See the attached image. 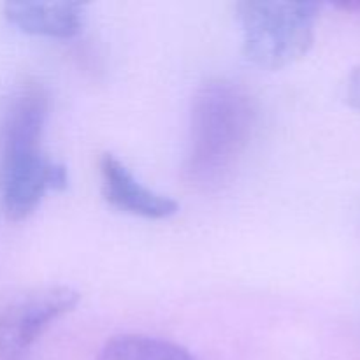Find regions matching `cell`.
Listing matches in <instances>:
<instances>
[{"label": "cell", "mask_w": 360, "mask_h": 360, "mask_svg": "<svg viewBox=\"0 0 360 360\" xmlns=\"http://www.w3.org/2000/svg\"><path fill=\"white\" fill-rule=\"evenodd\" d=\"M49 97L35 81L21 84L0 115V207L9 220L30 217L48 192L67 186V169L42 150Z\"/></svg>", "instance_id": "1"}, {"label": "cell", "mask_w": 360, "mask_h": 360, "mask_svg": "<svg viewBox=\"0 0 360 360\" xmlns=\"http://www.w3.org/2000/svg\"><path fill=\"white\" fill-rule=\"evenodd\" d=\"M257 125V104L250 91L225 77L199 88L192 105L185 178L200 188L218 186L248 148Z\"/></svg>", "instance_id": "2"}, {"label": "cell", "mask_w": 360, "mask_h": 360, "mask_svg": "<svg viewBox=\"0 0 360 360\" xmlns=\"http://www.w3.org/2000/svg\"><path fill=\"white\" fill-rule=\"evenodd\" d=\"M238 20L246 58L262 69H283L315 42L320 6L315 2H239Z\"/></svg>", "instance_id": "3"}, {"label": "cell", "mask_w": 360, "mask_h": 360, "mask_svg": "<svg viewBox=\"0 0 360 360\" xmlns=\"http://www.w3.org/2000/svg\"><path fill=\"white\" fill-rule=\"evenodd\" d=\"M79 292L70 287H44L25 292L0 306V354H18L30 347L46 329L72 311Z\"/></svg>", "instance_id": "4"}, {"label": "cell", "mask_w": 360, "mask_h": 360, "mask_svg": "<svg viewBox=\"0 0 360 360\" xmlns=\"http://www.w3.org/2000/svg\"><path fill=\"white\" fill-rule=\"evenodd\" d=\"M102 193L116 210L148 220H165L178 213L179 204L174 199L153 192L129 171L122 160L111 153L101 158Z\"/></svg>", "instance_id": "5"}, {"label": "cell", "mask_w": 360, "mask_h": 360, "mask_svg": "<svg viewBox=\"0 0 360 360\" xmlns=\"http://www.w3.org/2000/svg\"><path fill=\"white\" fill-rule=\"evenodd\" d=\"M86 6L79 2H7V21L35 37L72 39L83 30Z\"/></svg>", "instance_id": "6"}, {"label": "cell", "mask_w": 360, "mask_h": 360, "mask_svg": "<svg viewBox=\"0 0 360 360\" xmlns=\"http://www.w3.org/2000/svg\"><path fill=\"white\" fill-rule=\"evenodd\" d=\"M97 360H195L179 345L143 334L116 336L104 345Z\"/></svg>", "instance_id": "7"}, {"label": "cell", "mask_w": 360, "mask_h": 360, "mask_svg": "<svg viewBox=\"0 0 360 360\" xmlns=\"http://www.w3.org/2000/svg\"><path fill=\"white\" fill-rule=\"evenodd\" d=\"M345 94H347L348 104H350L355 111L360 112V67H355V69L348 74Z\"/></svg>", "instance_id": "8"}]
</instances>
